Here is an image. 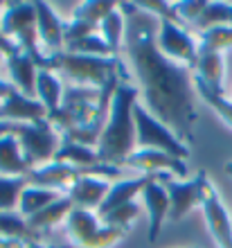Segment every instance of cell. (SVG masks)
Returning a JSON list of instances; mask_svg holds the SVG:
<instances>
[{
    "mask_svg": "<svg viewBox=\"0 0 232 248\" xmlns=\"http://www.w3.org/2000/svg\"><path fill=\"white\" fill-rule=\"evenodd\" d=\"M54 160L75 165V167H79V170H88V167H97V165H102V160H99V156H97L95 147L72 142V140H61V147H59Z\"/></svg>",
    "mask_w": 232,
    "mask_h": 248,
    "instance_id": "cell-24",
    "label": "cell"
},
{
    "mask_svg": "<svg viewBox=\"0 0 232 248\" xmlns=\"http://www.w3.org/2000/svg\"><path fill=\"white\" fill-rule=\"evenodd\" d=\"M124 167H133V170L142 171L144 176H160V174H169V176H187V163L181 158H174L165 154V151L155 149H136L126 158Z\"/></svg>",
    "mask_w": 232,
    "mask_h": 248,
    "instance_id": "cell-12",
    "label": "cell"
},
{
    "mask_svg": "<svg viewBox=\"0 0 232 248\" xmlns=\"http://www.w3.org/2000/svg\"><path fill=\"white\" fill-rule=\"evenodd\" d=\"M59 192L54 189H46V187H34V185H27L23 189V194L18 199V215L30 219L36 212H41L43 208H47L50 203H54L59 199Z\"/></svg>",
    "mask_w": 232,
    "mask_h": 248,
    "instance_id": "cell-25",
    "label": "cell"
},
{
    "mask_svg": "<svg viewBox=\"0 0 232 248\" xmlns=\"http://www.w3.org/2000/svg\"><path fill=\"white\" fill-rule=\"evenodd\" d=\"M140 215V205L136 201L126 203V205H120L113 212H108L106 217H99L104 226L108 228H122V230H131V221Z\"/></svg>",
    "mask_w": 232,
    "mask_h": 248,
    "instance_id": "cell-34",
    "label": "cell"
},
{
    "mask_svg": "<svg viewBox=\"0 0 232 248\" xmlns=\"http://www.w3.org/2000/svg\"><path fill=\"white\" fill-rule=\"evenodd\" d=\"M2 39L12 41L16 47L27 52L39 68H50V57L41 50L36 32V5L34 2H7L0 18Z\"/></svg>",
    "mask_w": 232,
    "mask_h": 248,
    "instance_id": "cell-5",
    "label": "cell"
},
{
    "mask_svg": "<svg viewBox=\"0 0 232 248\" xmlns=\"http://www.w3.org/2000/svg\"><path fill=\"white\" fill-rule=\"evenodd\" d=\"M79 176H86L84 170H79L75 165L52 160V163L43 165V167L32 170L25 178H27V183L34 185V187H46V189H54V192L65 189L68 192Z\"/></svg>",
    "mask_w": 232,
    "mask_h": 248,
    "instance_id": "cell-15",
    "label": "cell"
},
{
    "mask_svg": "<svg viewBox=\"0 0 232 248\" xmlns=\"http://www.w3.org/2000/svg\"><path fill=\"white\" fill-rule=\"evenodd\" d=\"M32 167L25 163V158L20 154V144L16 133L0 138V176H27Z\"/></svg>",
    "mask_w": 232,
    "mask_h": 248,
    "instance_id": "cell-22",
    "label": "cell"
},
{
    "mask_svg": "<svg viewBox=\"0 0 232 248\" xmlns=\"http://www.w3.org/2000/svg\"><path fill=\"white\" fill-rule=\"evenodd\" d=\"M27 185L25 176H0V212H14L18 208V199Z\"/></svg>",
    "mask_w": 232,
    "mask_h": 248,
    "instance_id": "cell-31",
    "label": "cell"
},
{
    "mask_svg": "<svg viewBox=\"0 0 232 248\" xmlns=\"http://www.w3.org/2000/svg\"><path fill=\"white\" fill-rule=\"evenodd\" d=\"M2 59H5V52H2V50H0V63H2Z\"/></svg>",
    "mask_w": 232,
    "mask_h": 248,
    "instance_id": "cell-40",
    "label": "cell"
},
{
    "mask_svg": "<svg viewBox=\"0 0 232 248\" xmlns=\"http://www.w3.org/2000/svg\"><path fill=\"white\" fill-rule=\"evenodd\" d=\"M223 25H232V2H207L201 18L196 20V27L201 32H205V30Z\"/></svg>",
    "mask_w": 232,
    "mask_h": 248,
    "instance_id": "cell-30",
    "label": "cell"
},
{
    "mask_svg": "<svg viewBox=\"0 0 232 248\" xmlns=\"http://www.w3.org/2000/svg\"><path fill=\"white\" fill-rule=\"evenodd\" d=\"M158 47L167 59L176 61L181 65H187L194 70L196 59H199V41L192 34L183 30L178 23L171 20H158Z\"/></svg>",
    "mask_w": 232,
    "mask_h": 248,
    "instance_id": "cell-9",
    "label": "cell"
},
{
    "mask_svg": "<svg viewBox=\"0 0 232 248\" xmlns=\"http://www.w3.org/2000/svg\"><path fill=\"white\" fill-rule=\"evenodd\" d=\"M0 235L23 239V242H41V235L30 228L27 219L18 212H0Z\"/></svg>",
    "mask_w": 232,
    "mask_h": 248,
    "instance_id": "cell-27",
    "label": "cell"
},
{
    "mask_svg": "<svg viewBox=\"0 0 232 248\" xmlns=\"http://www.w3.org/2000/svg\"><path fill=\"white\" fill-rule=\"evenodd\" d=\"M16 138H18V144H20V154H23L25 163L32 170L52 163L59 147H61V136L54 131V126L47 120L18 124Z\"/></svg>",
    "mask_w": 232,
    "mask_h": 248,
    "instance_id": "cell-8",
    "label": "cell"
},
{
    "mask_svg": "<svg viewBox=\"0 0 232 248\" xmlns=\"http://www.w3.org/2000/svg\"><path fill=\"white\" fill-rule=\"evenodd\" d=\"M16 93V86L12 84V81H7V79H0V104L5 102V99H9Z\"/></svg>",
    "mask_w": 232,
    "mask_h": 248,
    "instance_id": "cell-37",
    "label": "cell"
},
{
    "mask_svg": "<svg viewBox=\"0 0 232 248\" xmlns=\"http://www.w3.org/2000/svg\"><path fill=\"white\" fill-rule=\"evenodd\" d=\"M72 208H75V205H72V201L68 196H59L57 201L50 203L47 208H43L41 212L30 217L27 223H30V228H32L36 235H43V232H47L50 228H54L57 223L65 221L68 215L72 212Z\"/></svg>",
    "mask_w": 232,
    "mask_h": 248,
    "instance_id": "cell-23",
    "label": "cell"
},
{
    "mask_svg": "<svg viewBox=\"0 0 232 248\" xmlns=\"http://www.w3.org/2000/svg\"><path fill=\"white\" fill-rule=\"evenodd\" d=\"M136 147L138 149H155L165 151L169 156L187 160L189 158V144H185L181 138H176V133L169 129L167 124H162L158 118H154L144 106L138 102L136 104Z\"/></svg>",
    "mask_w": 232,
    "mask_h": 248,
    "instance_id": "cell-7",
    "label": "cell"
},
{
    "mask_svg": "<svg viewBox=\"0 0 232 248\" xmlns=\"http://www.w3.org/2000/svg\"><path fill=\"white\" fill-rule=\"evenodd\" d=\"M47 120L46 106L41 104L36 97H27L20 91H16L9 99L0 104V122L12 124H30Z\"/></svg>",
    "mask_w": 232,
    "mask_h": 248,
    "instance_id": "cell-17",
    "label": "cell"
},
{
    "mask_svg": "<svg viewBox=\"0 0 232 248\" xmlns=\"http://www.w3.org/2000/svg\"><path fill=\"white\" fill-rule=\"evenodd\" d=\"M201 210H203L207 230H210L217 248H232V217L228 212V208L223 205V201H221V196L217 192V187L212 185V181L205 187Z\"/></svg>",
    "mask_w": 232,
    "mask_h": 248,
    "instance_id": "cell-11",
    "label": "cell"
},
{
    "mask_svg": "<svg viewBox=\"0 0 232 248\" xmlns=\"http://www.w3.org/2000/svg\"><path fill=\"white\" fill-rule=\"evenodd\" d=\"M199 47L201 50H210V52H226L232 47V25H223V27H212L201 32L199 39Z\"/></svg>",
    "mask_w": 232,
    "mask_h": 248,
    "instance_id": "cell-32",
    "label": "cell"
},
{
    "mask_svg": "<svg viewBox=\"0 0 232 248\" xmlns=\"http://www.w3.org/2000/svg\"><path fill=\"white\" fill-rule=\"evenodd\" d=\"M115 7H117V2H110V0H86V2H79V5L75 7L72 18L84 20V23H88V25L99 27L102 25V20L106 18Z\"/></svg>",
    "mask_w": 232,
    "mask_h": 248,
    "instance_id": "cell-29",
    "label": "cell"
},
{
    "mask_svg": "<svg viewBox=\"0 0 232 248\" xmlns=\"http://www.w3.org/2000/svg\"><path fill=\"white\" fill-rule=\"evenodd\" d=\"M65 52H72V54H86V57H115L113 50L108 47V43L102 39V34L95 32L86 39L72 43L70 47H65Z\"/></svg>",
    "mask_w": 232,
    "mask_h": 248,
    "instance_id": "cell-33",
    "label": "cell"
},
{
    "mask_svg": "<svg viewBox=\"0 0 232 248\" xmlns=\"http://www.w3.org/2000/svg\"><path fill=\"white\" fill-rule=\"evenodd\" d=\"M124 61L120 68V77L110 81L104 91L95 88H81V86H68L63 93V104L57 113L47 115V122L54 126L61 140H72L79 144L97 147L102 131L106 126L110 111V99L115 95V88L122 79Z\"/></svg>",
    "mask_w": 232,
    "mask_h": 248,
    "instance_id": "cell-2",
    "label": "cell"
},
{
    "mask_svg": "<svg viewBox=\"0 0 232 248\" xmlns=\"http://www.w3.org/2000/svg\"><path fill=\"white\" fill-rule=\"evenodd\" d=\"M223 77H226V61L221 52H210L199 47V59L194 65V79H199L207 88L223 95Z\"/></svg>",
    "mask_w": 232,
    "mask_h": 248,
    "instance_id": "cell-19",
    "label": "cell"
},
{
    "mask_svg": "<svg viewBox=\"0 0 232 248\" xmlns=\"http://www.w3.org/2000/svg\"><path fill=\"white\" fill-rule=\"evenodd\" d=\"M122 57H86V54L59 52L50 54V70L65 75L72 86L104 91L110 81L120 77Z\"/></svg>",
    "mask_w": 232,
    "mask_h": 248,
    "instance_id": "cell-4",
    "label": "cell"
},
{
    "mask_svg": "<svg viewBox=\"0 0 232 248\" xmlns=\"http://www.w3.org/2000/svg\"><path fill=\"white\" fill-rule=\"evenodd\" d=\"M226 171H228V174H230V176H232V160H228V163H226Z\"/></svg>",
    "mask_w": 232,
    "mask_h": 248,
    "instance_id": "cell-39",
    "label": "cell"
},
{
    "mask_svg": "<svg viewBox=\"0 0 232 248\" xmlns=\"http://www.w3.org/2000/svg\"><path fill=\"white\" fill-rule=\"evenodd\" d=\"M63 84H61V77L59 72L50 70V68H39L36 72V99L46 106L47 115L57 113L63 104Z\"/></svg>",
    "mask_w": 232,
    "mask_h": 248,
    "instance_id": "cell-21",
    "label": "cell"
},
{
    "mask_svg": "<svg viewBox=\"0 0 232 248\" xmlns=\"http://www.w3.org/2000/svg\"><path fill=\"white\" fill-rule=\"evenodd\" d=\"M140 99V91L129 81V65H124L122 79L110 99V111L102 138L97 142V156L106 165L124 167L126 158L138 149L136 147V104Z\"/></svg>",
    "mask_w": 232,
    "mask_h": 248,
    "instance_id": "cell-3",
    "label": "cell"
},
{
    "mask_svg": "<svg viewBox=\"0 0 232 248\" xmlns=\"http://www.w3.org/2000/svg\"><path fill=\"white\" fill-rule=\"evenodd\" d=\"M7 70H9V81L16 86V91H20L27 97H36V72L39 65L34 63V59L27 52H23L20 47H14L12 52L5 57Z\"/></svg>",
    "mask_w": 232,
    "mask_h": 248,
    "instance_id": "cell-18",
    "label": "cell"
},
{
    "mask_svg": "<svg viewBox=\"0 0 232 248\" xmlns=\"http://www.w3.org/2000/svg\"><path fill=\"white\" fill-rule=\"evenodd\" d=\"M124 32H126V18H124V14L120 12V7H115V9L102 20V25H99L102 39L108 43V47L113 50L115 57H122Z\"/></svg>",
    "mask_w": 232,
    "mask_h": 248,
    "instance_id": "cell-26",
    "label": "cell"
},
{
    "mask_svg": "<svg viewBox=\"0 0 232 248\" xmlns=\"http://www.w3.org/2000/svg\"><path fill=\"white\" fill-rule=\"evenodd\" d=\"M207 183H210V178H207V171L203 170L189 181L165 178L162 187L169 196V221H181L183 217L189 215L196 205H201Z\"/></svg>",
    "mask_w": 232,
    "mask_h": 248,
    "instance_id": "cell-10",
    "label": "cell"
},
{
    "mask_svg": "<svg viewBox=\"0 0 232 248\" xmlns=\"http://www.w3.org/2000/svg\"><path fill=\"white\" fill-rule=\"evenodd\" d=\"M169 178V174H160V176H154L144 185L142 189V203L147 208V215H149V232H147V239L151 244L158 242L160 237V230H162V223L165 219L169 217V196L162 187V181Z\"/></svg>",
    "mask_w": 232,
    "mask_h": 248,
    "instance_id": "cell-13",
    "label": "cell"
},
{
    "mask_svg": "<svg viewBox=\"0 0 232 248\" xmlns=\"http://www.w3.org/2000/svg\"><path fill=\"white\" fill-rule=\"evenodd\" d=\"M110 185L106 178H99V176H79L75 181L65 196L72 201V205L79 210H91V212H97L99 205L104 203V199L108 196L110 192Z\"/></svg>",
    "mask_w": 232,
    "mask_h": 248,
    "instance_id": "cell-16",
    "label": "cell"
},
{
    "mask_svg": "<svg viewBox=\"0 0 232 248\" xmlns=\"http://www.w3.org/2000/svg\"><path fill=\"white\" fill-rule=\"evenodd\" d=\"M192 81H194V91H196V95H199V97L203 99V102H205V104L232 129V99H228L226 95H221V93H214L212 88H207L203 81L194 79V75H192Z\"/></svg>",
    "mask_w": 232,
    "mask_h": 248,
    "instance_id": "cell-28",
    "label": "cell"
},
{
    "mask_svg": "<svg viewBox=\"0 0 232 248\" xmlns=\"http://www.w3.org/2000/svg\"><path fill=\"white\" fill-rule=\"evenodd\" d=\"M205 5H207V0H183V2H171L176 18L181 20V23H192V25H196V20L201 18Z\"/></svg>",
    "mask_w": 232,
    "mask_h": 248,
    "instance_id": "cell-35",
    "label": "cell"
},
{
    "mask_svg": "<svg viewBox=\"0 0 232 248\" xmlns=\"http://www.w3.org/2000/svg\"><path fill=\"white\" fill-rule=\"evenodd\" d=\"M16 131H18V124L0 122V138H2V136H9V133H16Z\"/></svg>",
    "mask_w": 232,
    "mask_h": 248,
    "instance_id": "cell-38",
    "label": "cell"
},
{
    "mask_svg": "<svg viewBox=\"0 0 232 248\" xmlns=\"http://www.w3.org/2000/svg\"><path fill=\"white\" fill-rule=\"evenodd\" d=\"M154 176H138V178H120L117 183L110 185V192L108 196L104 199V203L99 205V210H97V215L99 217H106L108 212H113L115 208H120V205H126V203L136 201V196L142 194V189H144V185L149 183Z\"/></svg>",
    "mask_w": 232,
    "mask_h": 248,
    "instance_id": "cell-20",
    "label": "cell"
},
{
    "mask_svg": "<svg viewBox=\"0 0 232 248\" xmlns=\"http://www.w3.org/2000/svg\"><path fill=\"white\" fill-rule=\"evenodd\" d=\"M120 12L126 18L124 32V52L136 72L138 91L142 106L154 118L181 138L185 144H192L196 133L199 113L194 106V81L187 65L167 59L158 47V18L142 12L136 2H117Z\"/></svg>",
    "mask_w": 232,
    "mask_h": 248,
    "instance_id": "cell-1",
    "label": "cell"
},
{
    "mask_svg": "<svg viewBox=\"0 0 232 248\" xmlns=\"http://www.w3.org/2000/svg\"><path fill=\"white\" fill-rule=\"evenodd\" d=\"M0 41H2V32H0Z\"/></svg>",
    "mask_w": 232,
    "mask_h": 248,
    "instance_id": "cell-41",
    "label": "cell"
},
{
    "mask_svg": "<svg viewBox=\"0 0 232 248\" xmlns=\"http://www.w3.org/2000/svg\"><path fill=\"white\" fill-rule=\"evenodd\" d=\"M65 232L75 248H110L129 235V230L104 226L97 212L72 208L65 219Z\"/></svg>",
    "mask_w": 232,
    "mask_h": 248,
    "instance_id": "cell-6",
    "label": "cell"
},
{
    "mask_svg": "<svg viewBox=\"0 0 232 248\" xmlns=\"http://www.w3.org/2000/svg\"><path fill=\"white\" fill-rule=\"evenodd\" d=\"M97 30H99V27L88 25V23H84V20H77V18L65 20V30H63L65 47H70L72 43H77V41H81V39H86V36L95 34Z\"/></svg>",
    "mask_w": 232,
    "mask_h": 248,
    "instance_id": "cell-36",
    "label": "cell"
},
{
    "mask_svg": "<svg viewBox=\"0 0 232 248\" xmlns=\"http://www.w3.org/2000/svg\"><path fill=\"white\" fill-rule=\"evenodd\" d=\"M34 5H36V32H39L41 50H46L47 57L65 52V41H63L65 20L52 9L50 2L39 0Z\"/></svg>",
    "mask_w": 232,
    "mask_h": 248,
    "instance_id": "cell-14",
    "label": "cell"
}]
</instances>
